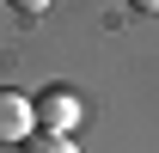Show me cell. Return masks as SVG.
I'll return each instance as SVG.
<instances>
[{
	"mask_svg": "<svg viewBox=\"0 0 159 153\" xmlns=\"http://www.w3.org/2000/svg\"><path fill=\"white\" fill-rule=\"evenodd\" d=\"M31 116H37L43 135H67V129L80 123V98L67 92V86H49L43 98H31Z\"/></svg>",
	"mask_w": 159,
	"mask_h": 153,
	"instance_id": "cell-1",
	"label": "cell"
},
{
	"mask_svg": "<svg viewBox=\"0 0 159 153\" xmlns=\"http://www.w3.org/2000/svg\"><path fill=\"white\" fill-rule=\"evenodd\" d=\"M31 129H37L31 98H25V92H12V86H0V147H19V141H31Z\"/></svg>",
	"mask_w": 159,
	"mask_h": 153,
	"instance_id": "cell-2",
	"label": "cell"
},
{
	"mask_svg": "<svg viewBox=\"0 0 159 153\" xmlns=\"http://www.w3.org/2000/svg\"><path fill=\"white\" fill-rule=\"evenodd\" d=\"M19 153H80L67 135H43V129H31V141H19Z\"/></svg>",
	"mask_w": 159,
	"mask_h": 153,
	"instance_id": "cell-3",
	"label": "cell"
},
{
	"mask_svg": "<svg viewBox=\"0 0 159 153\" xmlns=\"http://www.w3.org/2000/svg\"><path fill=\"white\" fill-rule=\"evenodd\" d=\"M6 6H12L19 19H37V12H49V0H6Z\"/></svg>",
	"mask_w": 159,
	"mask_h": 153,
	"instance_id": "cell-4",
	"label": "cell"
},
{
	"mask_svg": "<svg viewBox=\"0 0 159 153\" xmlns=\"http://www.w3.org/2000/svg\"><path fill=\"white\" fill-rule=\"evenodd\" d=\"M129 6H135V12H159V0H129Z\"/></svg>",
	"mask_w": 159,
	"mask_h": 153,
	"instance_id": "cell-5",
	"label": "cell"
}]
</instances>
